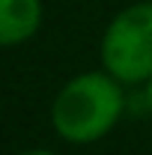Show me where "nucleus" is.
<instances>
[{
    "label": "nucleus",
    "instance_id": "f257e3e1",
    "mask_svg": "<svg viewBox=\"0 0 152 155\" xmlns=\"http://www.w3.org/2000/svg\"><path fill=\"white\" fill-rule=\"evenodd\" d=\"M125 84L104 69L69 78L51 101V128L60 140L87 146L107 137L125 114Z\"/></svg>",
    "mask_w": 152,
    "mask_h": 155
},
{
    "label": "nucleus",
    "instance_id": "20e7f679",
    "mask_svg": "<svg viewBox=\"0 0 152 155\" xmlns=\"http://www.w3.org/2000/svg\"><path fill=\"white\" fill-rule=\"evenodd\" d=\"M140 101H143V107H146V114L152 116V78L140 87Z\"/></svg>",
    "mask_w": 152,
    "mask_h": 155
},
{
    "label": "nucleus",
    "instance_id": "39448f33",
    "mask_svg": "<svg viewBox=\"0 0 152 155\" xmlns=\"http://www.w3.org/2000/svg\"><path fill=\"white\" fill-rule=\"evenodd\" d=\"M18 155H60V152H54V149H42V146H33V149H24V152H18Z\"/></svg>",
    "mask_w": 152,
    "mask_h": 155
},
{
    "label": "nucleus",
    "instance_id": "7ed1b4c3",
    "mask_svg": "<svg viewBox=\"0 0 152 155\" xmlns=\"http://www.w3.org/2000/svg\"><path fill=\"white\" fill-rule=\"evenodd\" d=\"M45 18L42 0H0V48L24 45L39 33Z\"/></svg>",
    "mask_w": 152,
    "mask_h": 155
},
{
    "label": "nucleus",
    "instance_id": "f03ea898",
    "mask_svg": "<svg viewBox=\"0 0 152 155\" xmlns=\"http://www.w3.org/2000/svg\"><path fill=\"white\" fill-rule=\"evenodd\" d=\"M101 69L125 87L152 78V0L128 3L107 21L98 42Z\"/></svg>",
    "mask_w": 152,
    "mask_h": 155
}]
</instances>
